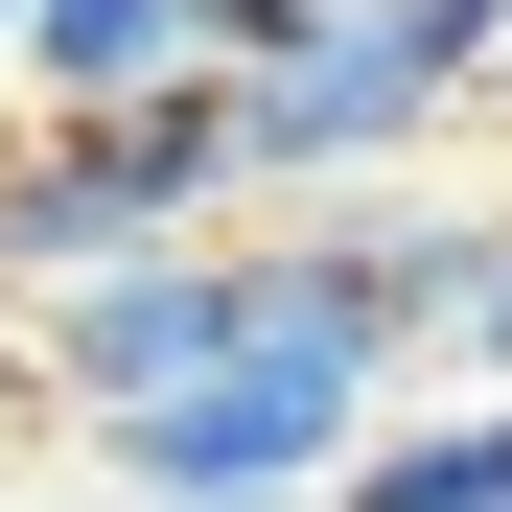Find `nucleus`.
<instances>
[{
	"mask_svg": "<svg viewBox=\"0 0 512 512\" xmlns=\"http://www.w3.org/2000/svg\"><path fill=\"white\" fill-rule=\"evenodd\" d=\"M373 373H419V350L350 326L326 280H280V233H256V326H233L210 373H163V396H94V466L117 489H350Z\"/></svg>",
	"mask_w": 512,
	"mask_h": 512,
	"instance_id": "f257e3e1",
	"label": "nucleus"
},
{
	"mask_svg": "<svg viewBox=\"0 0 512 512\" xmlns=\"http://www.w3.org/2000/svg\"><path fill=\"white\" fill-rule=\"evenodd\" d=\"M210 210H256L233 70H187V94H24V140H0V303L94 280L140 233H210Z\"/></svg>",
	"mask_w": 512,
	"mask_h": 512,
	"instance_id": "f03ea898",
	"label": "nucleus"
},
{
	"mask_svg": "<svg viewBox=\"0 0 512 512\" xmlns=\"http://www.w3.org/2000/svg\"><path fill=\"white\" fill-rule=\"evenodd\" d=\"M466 117V70L419 47V0H280L233 47V140H256V210L280 187H396L419 140Z\"/></svg>",
	"mask_w": 512,
	"mask_h": 512,
	"instance_id": "7ed1b4c3",
	"label": "nucleus"
},
{
	"mask_svg": "<svg viewBox=\"0 0 512 512\" xmlns=\"http://www.w3.org/2000/svg\"><path fill=\"white\" fill-rule=\"evenodd\" d=\"M233 326H256V233L210 210V233H140V256H94V280H47V303H24V396H47V419L163 396V373H210Z\"/></svg>",
	"mask_w": 512,
	"mask_h": 512,
	"instance_id": "20e7f679",
	"label": "nucleus"
},
{
	"mask_svg": "<svg viewBox=\"0 0 512 512\" xmlns=\"http://www.w3.org/2000/svg\"><path fill=\"white\" fill-rule=\"evenodd\" d=\"M233 70V0H24V94H187Z\"/></svg>",
	"mask_w": 512,
	"mask_h": 512,
	"instance_id": "39448f33",
	"label": "nucleus"
},
{
	"mask_svg": "<svg viewBox=\"0 0 512 512\" xmlns=\"http://www.w3.org/2000/svg\"><path fill=\"white\" fill-rule=\"evenodd\" d=\"M350 512H512V373L443 396V419H373V443H350Z\"/></svg>",
	"mask_w": 512,
	"mask_h": 512,
	"instance_id": "423d86ee",
	"label": "nucleus"
},
{
	"mask_svg": "<svg viewBox=\"0 0 512 512\" xmlns=\"http://www.w3.org/2000/svg\"><path fill=\"white\" fill-rule=\"evenodd\" d=\"M140 512H350V489H140Z\"/></svg>",
	"mask_w": 512,
	"mask_h": 512,
	"instance_id": "0eeeda50",
	"label": "nucleus"
},
{
	"mask_svg": "<svg viewBox=\"0 0 512 512\" xmlns=\"http://www.w3.org/2000/svg\"><path fill=\"white\" fill-rule=\"evenodd\" d=\"M466 373H512V256H489V303H466Z\"/></svg>",
	"mask_w": 512,
	"mask_h": 512,
	"instance_id": "6e6552de",
	"label": "nucleus"
},
{
	"mask_svg": "<svg viewBox=\"0 0 512 512\" xmlns=\"http://www.w3.org/2000/svg\"><path fill=\"white\" fill-rule=\"evenodd\" d=\"M0 512H140V489H117V466H94V489H0Z\"/></svg>",
	"mask_w": 512,
	"mask_h": 512,
	"instance_id": "1a4fd4ad",
	"label": "nucleus"
},
{
	"mask_svg": "<svg viewBox=\"0 0 512 512\" xmlns=\"http://www.w3.org/2000/svg\"><path fill=\"white\" fill-rule=\"evenodd\" d=\"M0 70H24V0H0Z\"/></svg>",
	"mask_w": 512,
	"mask_h": 512,
	"instance_id": "9d476101",
	"label": "nucleus"
}]
</instances>
